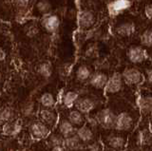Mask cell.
Listing matches in <instances>:
<instances>
[{"instance_id": "6da1fadb", "label": "cell", "mask_w": 152, "mask_h": 151, "mask_svg": "<svg viewBox=\"0 0 152 151\" xmlns=\"http://www.w3.org/2000/svg\"><path fill=\"white\" fill-rule=\"evenodd\" d=\"M116 116L117 115H115V113L110 108H104L96 114L99 125H101L104 129H114Z\"/></svg>"}, {"instance_id": "7a4b0ae2", "label": "cell", "mask_w": 152, "mask_h": 151, "mask_svg": "<svg viewBox=\"0 0 152 151\" xmlns=\"http://www.w3.org/2000/svg\"><path fill=\"white\" fill-rule=\"evenodd\" d=\"M30 132L33 139L42 140L48 138L50 135L49 125L45 124L44 122H34L30 125Z\"/></svg>"}, {"instance_id": "3957f363", "label": "cell", "mask_w": 152, "mask_h": 151, "mask_svg": "<svg viewBox=\"0 0 152 151\" xmlns=\"http://www.w3.org/2000/svg\"><path fill=\"white\" fill-rule=\"evenodd\" d=\"M133 126V118L127 112H121L116 116L114 129L117 131H128Z\"/></svg>"}, {"instance_id": "277c9868", "label": "cell", "mask_w": 152, "mask_h": 151, "mask_svg": "<svg viewBox=\"0 0 152 151\" xmlns=\"http://www.w3.org/2000/svg\"><path fill=\"white\" fill-rule=\"evenodd\" d=\"M123 79L126 84L131 85V86H136V85L142 83L144 77H142V74L139 69L135 68H129L124 71Z\"/></svg>"}, {"instance_id": "5b68a950", "label": "cell", "mask_w": 152, "mask_h": 151, "mask_svg": "<svg viewBox=\"0 0 152 151\" xmlns=\"http://www.w3.org/2000/svg\"><path fill=\"white\" fill-rule=\"evenodd\" d=\"M123 76L120 74L115 73L110 78H108L107 86L104 88V91L107 93H117L123 88Z\"/></svg>"}, {"instance_id": "8992f818", "label": "cell", "mask_w": 152, "mask_h": 151, "mask_svg": "<svg viewBox=\"0 0 152 151\" xmlns=\"http://www.w3.org/2000/svg\"><path fill=\"white\" fill-rule=\"evenodd\" d=\"M85 143L79 138L77 134L65 138V147L69 151H83L85 150Z\"/></svg>"}, {"instance_id": "52a82bcc", "label": "cell", "mask_w": 152, "mask_h": 151, "mask_svg": "<svg viewBox=\"0 0 152 151\" xmlns=\"http://www.w3.org/2000/svg\"><path fill=\"white\" fill-rule=\"evenodd\" d=\"M22 130V125L18 121H12L2 125V134L7 137H15Z\"/></svg>"}, {"instance_id": "ba28073f", "label": "cell", "mask_w": 152, "mask_h": 151, "mask_svg": "<svg viewBox=\"0 0 152 151\" xmlns=\"http://www.w3.org/2000/svg\"><path fill=\"white\" fill-rule=\"evenodd\" d=\"M127 57L132 63L138 64V63L144 62L145 60L146 53H145V50L142 48H141V47L134 46V47H131V48L128 50Z\"/></svg>"}, {"instance_id": "9c48e42d", "label": "cell", "mask_w": 152, "mask_h": 151, "mask_svg": "<svg viewBox=\"0 0 152 151\" xmlns=\"http://www.w3.org/2000/svg\"><path fill=\"white\" fill-rule=\"evenodd\" d=\"M95 107V103L92 99H90L88 97H83L79 98L77 102L75 104L76 109H78L84 114H88Z\"/></svg>"}, {"instance_id": "30bf717a", "label": "cell", "mask_w": 152, "mask_h": 151, "mask_svg": "<svg viewBox=\"0 0 152 151\" xmlns=\"http://www.w3.org/2000/svg\"><path fill=\"white\" fill-rule=\"evenodd\" d=\"M76 134L86 144L91 143L94 140V132L93 129L88 125H84L80 126L76 131Z\"/></svg>"}, {"instance_id": "8fae6325", "label": "cell", "mask_w": 152, "mask_h": 151, "mask_svg": "<svg viewBox=\"0 0 152 151\" xmlns=\"http://www.w3.org/2000/svg\"><path fill=\"white\" fill-rule=\"evenodd\" d=\"M76 131H77L76 126L69 119L62 120L58 125V132L65 138H68L71 135L76 134Z\"/></svg>"}, {"instance_id": "7c38bea8", "label": "cell", "mask_w": 152, "mask_h": 151, "mask_svg": "<svg viewBox=\"0 0 152 151\" xmlns=\"http://www.w3.org/2000/svg\"><path fill=\"white\" fill-rule=\"evenodd\" d=\"M39 116L41 121L44 122L49 126H54L57 123V119H58L55 111L51 110L50 108H46V107L44 109H41Z\"/></svg>"}, {"instance_id": "4fadbf2b", "label": "cell", "mask_w": 152, "mask_h": 151, "mask_svg": "<svg viewBox=\"0 0 152 151\" xmlns=\"http://www.w3.org/2000/svg\"><path fill=\"white\" fill-rule=\"evenodd\" d=\"M78 23L82 29H88L95 23V16L91 12L84 11L80 12L78 17Z\"/></svg>"}, {"instance_id": "5bb4252c", "label": "cell", "mask_w": 152, "mask_h": 151, "mask_svg": "<svg viewBox=\"0 0 152 151\" xmlns=\"http://www.w3.org/2000/svg\"><path fill=\"white\" fill-rule=\"evenodd\" d=\"M107 144L113 150H123L126 145V139L121 135H110L107 138Z\"/></svg>"}, {"instance_id": "9a60e30c", "label": "cell", "mask_w": 152, "mask_h": 151, "mask_svg": "<svg viewBox=\"0 0 152 151\" xmlns=\"http://www.w3.org/2000/svg\"><path fill=\"white\" fill-rule=\"evenodd\" d=\"M107 81H108V78L106 74L103 72H97L90 77L89 84L95 88L101 89V88H106Z\"/></svg>"}, {"instance_id": "2e32d148", "label": "cell", "mask_w": 152, "mask_h": 151, "mask_svg": "<svg viewBox=\"0 0 152 151\" xmlns=\"http://www.w3.org/2000/svg\"><path fill=\"white\" fill-rule=\"evenodd\" d=\"M42 25L44 29L49 32L55 31L59 27V19L55 15H48L43 19Z\"/></svg>"}, {"instance_id": "e0dca14e", "label": "cell", "mask_w": 152, "mask_h": 151, "mask_svg": "<svg viewBox=\"0 0 152 151\" xmlns=\"http://www.w3.org/2000/svg\"><path fill=\"white\" fill-rule=\"evenodd\" d=\"M138 107L144 113H152V95H142L138 99Z\"/></svg>"}, {"instance_id": "ac0fdd59", "label": "cell", "mask_w": 152, "mask_h": 151, "mask_svg": "<svg viewBox=\"0 0 152 151\" xmlns=\"http://www.w3.org/2000/svg\"><path fill=\"white\" fill-rule=\"evenodd\" d=\"M129 6H130L129 0H116V1H114L109 5L108 9H109V12L111 15H117V13L126 10Z\"/></svg>"}, {"instance_id": "d6986e66", "label": "cell", "mask_w": 152, "mask_h": 151, "mask_svg": "<svg viewBox=\"0 0 152 151\" xmlns=\"http://www.w3.org/2000/svg\"><path fill=\"white\" fill-rule=\"evenodd\" d=\"M47 144L50 148H53L56 146H65V137L58 133L50 134L47 139Z\"/></svg>"}, {"instance_id": "ffe728a7", "label": "cell", "mask_w": 152, "mask_h": 151, "mask_svg": "<svg viewBox=\"0 0 152 151\" xmlns=\"http://www.w3.org/2000/svg\"><path fill=\"white\" fill-rule=\"evenodd\" d=\"M135 31V26L131 22H124L118 25L116 28V32L121 36H129Z\"/></svg>"}, {"instance_id": "44dd1931", "label": "cell", "mask_w": 152, "mask_h": 151, "mask_svg": "<svg viewBox=\"0 0 152 151\" xmlns=\"http://www.w3.org/2000/svg\"><path fill=\"white\" fill-rule=\"evenodd\" d=\"M68 119L72 123V124L75 126H82L85 124V117H84V113H82L81 111H79L78 109H75V110H71L69 113V116H68Z\"/></svg>"}, {"instance_id": "7402d4cb", "label": "cell", "mask_w": 152, "mask_h": 151, "mask_svg": "<svg viewBox=\"0 0 152 151\" xmlns=\"http://www.w3.org/2000/svg\"><path fill=\"white\" fill-rule=\"evenodd\" d=\"M14 116H15V112H14L13 108L11 107H5L1 109L0 113V120H1V124L4 125L6 123L12 122L14 120Z\"/></svg>"}, {"instance_id": "603a6c76", "label": "cell", "mask_w": 152, "mask_h": 151, "mask_svg": "<svg viewBox=\"0 0 152 151\" xmlns=\"http://www.w3.org/2000/svg\"><path fill=\"white\" fill-rule=\"evenodd\" d=\"M78 99H79V95L77 92L68 91L66 93H65V95L63 96V104L65 107L70 108L73 106H75V104L77 102Z\"/></svg>"}, {"instance_id": "cb8c5ba5", "label": "cell", "mask_w": 152, "mask_h": 151, "mask_svg": "<svg viewBox=\"0 0 152 151\" xmlns=\"http://www.w3.org/2000/svg\"><path fill=\"white\" fill-rule=\"evenodd\" d=\"M40 104L46 108H52L55 105V99L51 93L46 92L40 97Z\"/></svg>"}, {"instance_id": "d4e9b609", "label": "cell", "mask_w": 152, "mask_h": 151, "mask_svg": "<svg viewBox=\"0 0 152 151\" xmlns=\"http://www.w3.org/2000/svg\"><path fill=\"white\" fill-rule=\"evenodd\" d=\"M76 78L79 81H86L90 78V70L87 66H81L76 71Z\"/></svg>"}, {"instance_id": "484cf974", "label": "cell", "mask_w": 152, "mask_h": 151, "mask_svg": "<svg viewBox=\"0 0 152 151\" xmlns=\"http://www.w3.org/2000/svg\"><path fill=\"white\" fill-rule=\"evenodd\" d=\"M141 42L144 46L152 48V31H145L141 35Z\"/></svg>"}, {"instance_id": "4316f807", "label": "cell", "mask_w": 152, "mask_h": 151, "mask_svg": "<svg viewBox=\"0 0 152 151\" xmlns=\"http://www.w3.org/2000/svg\"><path fill=\"white\" fill-rule=\"evenodd\" d=\"M38 72L44 77H50L51 75V67L49 63H43L38 68Z\"/></svg>"}, {"instance_id": "83f0119b", "label": "cell", "mask_w": 152, "mask_h": 151, "mask_svg": "<svg viewBox=\"0 0 152 151\" xmlns=\"http://www.w3.org/2000/svg\"><path fill=\"white\" fill-rule=\"evenodd\" d=\"M36 8H37V10L39 12H41L43 13H47L50 10V4L49 2L45 1V0H42V1L37 3Z\"/></svg>"}, {"instance_id": "f1b7e54d", "label": "cell", "mask_w": 152, "mask_h": 151, "mask_svg": "<svg viewBox=\"0 0 152 151\" xmlns=\"http://www.w3.org/2000/svg\"><path fill=\"white\" fill-rule=\"evenodd\" d=\"M85 151H102V145L99 142H91L86 145Z\"/></svg>"}, {"instance_id": "f546056e", "label": "cell", "mask_w": 152, "mask_h": 151, "mask_svg": "<svg viewBox=\"0 0 152 151\" xmlns=\"http://www.w3.org/2000/svg\"><path fill=\"white\" fill-rule=\"evenodd\" d=\"M22 113H23V115L26 116V117L31 116L33 113V105L32 104H28V105H26L25 107H24L23 109H22Z\"/></svg>"}, {"instance_id": "4dcf8cb0", "label": "cell", "mask_w": 152, "mask_h": 151, "mask_svg": "<svg viewBox=\"0 0 152 151\" xmlns=\"http://www.w3.org/2000/svg\"><path fill=\"white\" fill-rule=\"evenodd\" d=\"M14 2L19 7H26L30 2V0H14Z\"/></svg>"}, {"instance_id": "1f68e13d", "label": "cell", "mask_w": 152, "mask_h": 151, "mask_svg": "<svg viewBox=\"0 0 152 151\" xmlns=\"http://www.w3.org/2000/svg\"><path fill=\"white\" fill-rule=\"evenodd\" d=\"M145 15L149 18H152V4L147 5L145 8Z\"/></svg>"}, {"instance_id": "d6a6232c", "label": "cell", "mask_w": 152, "mask_h": 151, "mask_svg": "<svg viewBox=\"0 0 152 151\" xmlns=\"http://www.w3.org/2000/svg\"><path fill=\"white\" fill-rule=\"evenodd\" d=\"M146 78H147V81L150 84H152V69L146 70Z\"/></svg>"}, {"instance_id": "836d02e7", "label": "cell", "mask_w": 152, "mask_h": 151, "mask_svg": "<svg viewBox=\"0 0 152 151\" xmlns=\"http://www.w3.org/2000/svg\"><path fill=\"white\" fill-rule=\"evenodd\" d=\"M66 148L65 146H56V147H53V148H50V151H66Z\"/></svg>"}, {"instance_id": "e575fe53", "label": "cell", "mask_w": 152, "mask_h": 151, "mask_svg": "<svg viewBox=\"0 0 152 151\" xmlns=\"http://www.w3.org/2000/svg\"><path fill=\"white\" fill-rule=\"evenodd\" d=\"M4 58H5V54H4V51L2 50H1V60H4Z\"/></svg>"}, {"instance_id": "d590c367", "label": "cell", "mask_w": 152, "mask_h": 151, "mask_svg": "<svg viewBox=\"0 0 152 151\" xmlns=\"http://www.w3.org/2000/svg\"><path fill=\"white\" fill-rule=\"evenodd\" d=\"M113 151H119V150H113Z\"/></svg>"}]
</instances>
